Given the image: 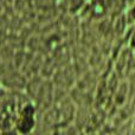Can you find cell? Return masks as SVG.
Segmentation results:
<instances>
[{
	"label": "cell",
	"instance_id": "obj_1",
	"mask_svg": "<svg viewBox=\"0 0 135 135\" xmlns=\"http://www.w3.org/2000/svg\"><path fill=\"white\" fill-rule=\"evenodd\" d=\"M33 121H32V112H31L28 108H25L21 113V119L20 122H19V131L23 132V133H26L28 132V128L32 126Z\"/></svg>",
	"mask_w": 135,
	"mask_h": 135
}]
</instances>
